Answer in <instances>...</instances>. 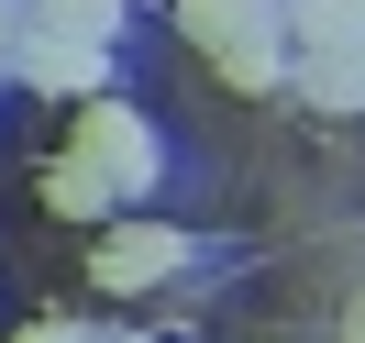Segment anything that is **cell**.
Listing matches in <instances>:
<instances>
[{"instance_id":"obj_1","label":"cell","mask_w":365,"mask_h":343,"mask_svg":"<svg viewBox=\"0 0 365 343\" xmlns=\"http://www.w3.org/2000/svg\"><path fill=\"white\" fill-rule=\"evenodd\" d=\"M67 155H89L100 178L122 188V200H155V178H166V144H155V122H144L122 89L78 100V122H67Z\"/></svg>"},{"instance_id":"obj_2","label":"cell","mask_w":365,"mask_h":343,"mask_svg":"<svg viewBox=\"0 0 365 343\" xmlns=\"http://www.w3.org/2000/svg\"><path fill=\"white\" fill-rule=\"evenodd\" d=\"M188 266H200V244H188L178 222H144V210L100 222V244H89V288H111V299L166 288V277H188Z\"/></svg>"},{"instance_id":"obj_3","label":"cell","mask_w":365,"mask_h":343,"mask_svg":"<svg viewBox=\"0 0 365 343\" xmlns=\"http://www.w3.org/2000/svg\"><path fill=\"white\" fill-rule=\"evenodd\" d=\"M11 78L34 100H100L111 89V45L100 34H67V23H23L11 34Z\"/></svg>"},{"instance_id":"obj_4","label":"cell","mask_w":365,"mask_h":343,"mask_svg":"<svg viewBox=\"0 0 365 343\" xmlns=\"http://www.w3.org/2000/svg\"><path fill=\"white\" fill-rule=\"evenodd\" d=\"M288 100L321 111V122H354L365 111V56H299V67H288Z\"/></svg>"},{"instance_id":"obj_5","label":"cell","mask_w":365,"mask_h":343,"mask_svg":"<svg viewBox=\"0 0 365 343\" xmlns=\"http://www.w3.org/2000/svg\"><path fill=\"white\" fill-rule=\"evenodd\" d=\"M299 56H365V0H277Z\"/></svg>"},{"instance_id":"obj_6","label":"cell","mask_w":365,"mask_h":343,"mask_svg":"<svg viewBox=\"0 0 365 343\" xmlns=\"http://www.w3.org/2000/svg\"><path fill=\"white\" fill-rule=\"evenodd\" d=\"M222 67V89H244V100H266V89H288V67H299V45H288V23H266V34H244V45H222L210 56Z\"/></svg>"},{"instance_id":"obj_7","label":"cell","mask_w":365,"mask_h":343,"mask_svg":"<svg viewBox=\"0 0 365 343\" xmlns=\"http://www.w3.org/2000/svg\"><path fill=\"white\" fill-rule=\"evenodd\" d=\"M266 23H288L277 0H178V34L200 56H222V45H244V34H266Z\"/></svg>"},{"instance_id":"obj_8","label":"cell","mask_w":365,"mask_h":343,"mask_svg":"<svg viewBox=\"0 0 365 343\" xmlns=\"http://www.w3.org/2000/svg\"><path fill=\"white\" fill-rule=\"evenodd\" d=\"M45 210H56V222H122V188L100 178L89 155H56L45 166Z\"/></svg>"},{"instance_id":"obj_9","label":"cell","mask_w":365,"mask_h":343,"mask_svg":"<svg viewBox=\"0 0 365 343\" xmlns=\"http://www.w3.org/2000/svg\"><path fill=\"white\" fill-rule=\"evenodd\" d=\"M23 23H67V34H100V45H122L133 0H23Z\"/></svg>"},{"instance_id":"obj_10","label":"cell","mask_w":365,"mask_h":343,"mask_svg":"<svg viewBox=\"0 0 365 343\" xmlns=\"http://www.w3.org/2000/svg\"><path fill=\"white\" fill-rule=\"evenodd\" d=\"M11 343H100V332H78V321H23Z\"/></svg>"},{"instance_id":"obj_11","label":"cell","mask_w":365,"mask_h":343,"mask_svg":"<svg viewBox=\"0 0 365 343\" xmlns=\"http://www.w3.org/2000/svg\"><path fill=\"white\" fill-rule=\"evenodd\" d=\"M343 332H354V343H365V299H354V321H343Z\"/></svg>"},{"instance_id":"obj_12","label":"cell","mask_w":365,"mask_h":343,"mask_svg":"<svg viewBox=\"0 0 365 343\" xmlns=\"http://www.w3.org/2000/svg\"><path fill=\"white\" fill-rule=\"evenodd\" d=\"M100 343H155V332H100Z\"/></svg>"}]
</instances>
